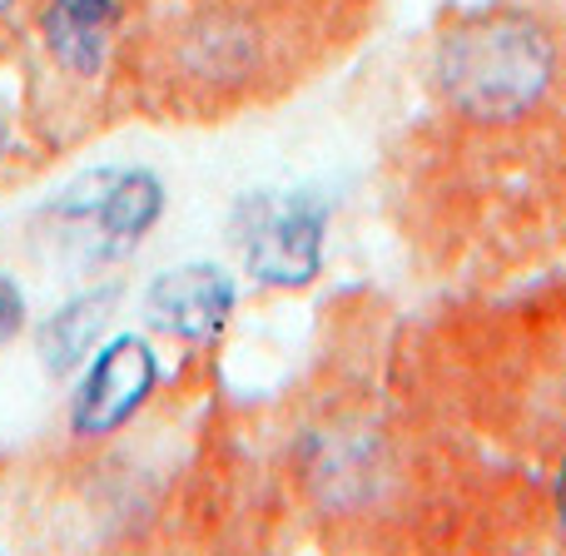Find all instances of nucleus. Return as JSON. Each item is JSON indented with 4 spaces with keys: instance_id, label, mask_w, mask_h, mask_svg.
<instances>
[{
    "instance_id": "nucleus-8",
    "label": "nucleus",
    "mask_w": 566,
    "mask_h": 556,
    "mask_svg": "<svg viewBox=\"0 0 566 556\" xmlns=\"http://www.w3.org/2000/svg\"><path fill=\"white\" fill-rule=\"evenodd\" d=\"M15 323H20V293H15V283L0 274V338L15 333Z\"/></svg>"
},
{
    "instance_id": "nucleus-4",
    "label": "nucleus",
    "mask_w": 566,
    "mask_h": 556,
    "mask_svg": "<svg viewBox=\"0 0 566 556\" xmlns=\"http://www.w3.org/2000/svg\"><path fill=\"white\" fill-rule=\"evenodd\" d=\"M155 378L159 363L149 353V343L135 338V333H119L115 343H105V353L90 363L85 382H80L75 408H70L75 432L80 438H105V432L125 428L155 392Z\"/></svg>"
},
{
    "instance_id": "nucleus-1",
    "label": "nucleus",
    "mask_w": 566,
    "mask_h": 556,
    "mask_svg": "<svg viewBox=\"0 0 566 556\" xmlns=\"http://www.w3.org/2000/svg\"><path fill=\"white\" fill-rule=\"evenodd\" d=\"M438 85L472 119L527 115L552 85V40L522 10L472 15L438 45Z\"/></svg>"
},
{
    "instance_id": "nucleus-6",
    "label": "nucleus",
    "mask_w": 566,
    "mask_h": 556,
    "mask_svg": "<svg viewBox=\"0 0 566 556\" xmlns=\"http://www.w3.org/2000/svg\"><path fill=\"white\" fill-rule=\"evenodd\" d=\"M119 25V0H50L40 15L45 50L70 75H95Z\"/></svg>"
},
{
    "instance_id": "nucleus-9",
    "label": "nucleus",
    "mask_w": 566,
    "mask_h": 556,
    "mask_svg": "<svg viewBox=\"0 0 566 556\" xmlns=\"http://www.w3.org/2000/svg\"><path fill=\"white\" fill-rule=\"evenodd\" d=\"M557 512H562V527H566V462H562V478H557Z\"/></svg>"
},
{
    "instance_id": "nucleus-2",
    "label": "nucleus",
    "mask_w": 566,
    "mask_h": 556,
    "mask_svg": "<svg viewBox=\"0 0 566 556\" xmlns=\"http://www.w3.org/2000/svg\"><path fill=\"white\" fill-rule=\"evenodd\" d=\"M165 214V185L149 169H95L50 204L55 239L70 254L105 264L149 234Z\"/></svg>"
},
{
    "instance_id": "nucleus-3",
    "label": "nucleus",
    "mask_w": 566,
    "mask_h": 556,
    "mask_svg": "<svg viewBox=\"0 0 566 556\" xmlns=\"http://www.w3.org/2000/svg\"><path fill=\"white\" fill-rule=\"evenodd\" d=\"M328 204L318 195H249L234 209L244 269L269 289H303L323 269Z\"/></svg>"
},
{
    "instance_id": "nucleus-10",
    "label": "nucleus",
    "mask_w": 566,
    "mask_h": 556,
    "mask_svg": "<svg viewBox=\"0 0 566 556\" xmlns=\"http://www.w3.org/2000/svg\"><path fill=\"white\" fill-rule=\"evenodd\" d=\"M0 149H6V125H0Z\"/></svg>"
},
{
    "instance_id": "nucleus-5",
    "label": "nucleus",
    "mask_w": 566,
    "mask_h": 556,
    "mask_svg": "<svg viewBox=\"0 0 566 556\" xmlns=\"http://www.w3.org/2000/svg\"><path fill=\"white\" fill-rule=\"evenodd\" d=\"M145 313L159 333L185 343H205L234 313V279L214 264H179L165 269L145 289Z\"/></svg>"
},
{
    "instance_id": "nucleus-11",
    "label": "nucleus",
    "mask_w": 566,
    "mask_h": 556,
    "mask_svg": "<svg viewBox=\"0 0 566 556\" xmlns=\"http://www.w3.org/2000/svg\"><path fill=\"white\" fill-rule=\"evenodd\" d=\"M6 6H10V0H0V10H6Z\"/></svg>"
},
{
    "instance_id": "nucleus-7",
    "label": "nucleus",
    "mask_w": 566,
    "mask_h": 556,
    "mask_svg": "<svg viewBox=\"0 0 566 556\" xmlns=\"http://www.w3.org/2000/svg\"><path fill=\"white\" fill-rule=\"evenodd\" d=\"M105 308H109V293H95V298L70 303L65 313H55V318L40 328V358H45V368L55 373V378L70 373L90 353L99 323H105Z\"/></svg>"
}]
</instances>
